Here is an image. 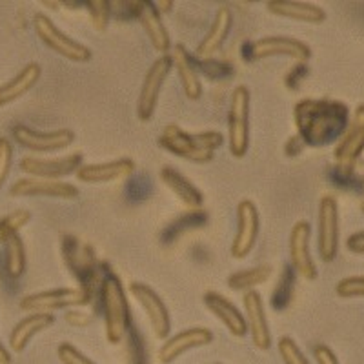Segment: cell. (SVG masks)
<instances>
[{
    "mask_svg": "<svg viewBox=\"0 0 364 364\" xmlns=\"http://www.w3.org/2000/svg\"><path fill=\"white\" fill-rule=\"evenodd\" d=\"M350 109L341 100L302 99L295 104L294 120L297 136L304 146H328L339 141L350 124Z\"/></svg>",
    "mask_w": 364,
    "mask_h": 364,
    "instance_id": "cell-1",
    "label": "cell"
},
{
    "mask_svg": "<svg viewBox=\"0 0 364 364\" xmlns=\"http://www.w3.org/2000/svg\"><path fill=\"white\" fill-rule=\"evenodd\" d=\"M224 144L220 132H184L178 124H168L159 136V146L171 155L195 164H208L213 161L215 151Z\"/></svg>",
    "mask_w": 364,
    "mask_h": 364,
    "instance_id": "cell-2",
    "label": "cell"
},
{
    "mask_svg": "<svg viewBox=\"0 0 364 364\" xmlns=\"http://www.w3.org/2000/svg\"><path fill=\"white\" fill-rule=\"evenodd\" d=\"M100 310L104 317L106 341L113 346L126 339L129 330V304L126 290L115 273L109 272L99 288Z\"/></svg>",
    "mask_w": 364,
    "mask_h": 364,
    "instance_id": "cell-3",
    "label": "cell"
},
{
    "mask_svg": "<svg viewBox=\"0 0 364 364\" xmlns=\"http://www.w3.org/2000/svg\"><path fill=\"white\" fill-rule=\"evenodd\" d=\"M63 257L66 268L79 279L80 288H86L93 295H95L97 284L100 288L104 277L112 272L104 262H99L90 245L82 242L75 235L63 237Z\"/></svg>",
    "mask_w": 364,
    "mask_h": 364,
    "instance_id": "cell-4",
    "label": "cell"
},
{
    "mask_svg": "<svg viewBox=\"0 0 364 364\" xmlns=\"http://www.w3.org/2000/svg\"><path fill=\"white\" fill-rule=\"evenodd\" d=\"M250 90L239 84L232 91L230 109H228V149L235 159L248 154L250 146Z\"/></svg>",
    "mask_w": 364,
    "mask_h": 364,
    "instance_id": "cell-5",
    "label": "cell"
},
{
    "mask_svg": "<svg viewBox=\"0 0 364 364\" xmlns=\"http://www.w3.org/2000/svg\"><path fill=\"white\" fill-rule=\"evenodd\" d=\"M93 301V294L86 288H55V290L37 291L21 299L18 306L24 311H42L53 314L58 310H71V308H84Z\"/></svg>",
    "mask_w": 364,
    "mask_h": 364,
    "instance_id": "cell-6",
    "label": "cell"
},
{
    "mask_svg": "<svg viewBox=\"0 0 364 364\" xmlns=\"http://www.w3.org/2000/svg\"><path fill=\"white\" fill-rule=\"evenodd\" d=\"M33 29L38 41L48 46L53 53L68 58L71 63H87L91 60L93 53L82 42L75 41L70 35H66L63 29H58L50 17L42 13H37L33 17Z\"/></svg>",
    "mask_w": 364,
    "mask_h": 364,
    "instance_id": "cell-7",
    "label": "cell"
},
{
    "mask_svg": "<svg viewBox=\"0 0 364 364\" xmlns=\"http://www.w3.org/2000/svg\"><path fill=\"white\" fill-rule=\"evenodd\" d=\"M364 154V104H359L353 112L346 132L337 141L333 161L343 177H350L355 170L357 161Z\"/></svg>",
    "mask_w": 364,
    "mask_h": 364,
    "instance_id": "cell-8",
    "label": "cell"
},
{
    "mask_svg": "<svg viewBox=\"0 0 364 364\" xmlns=\"http://www.w3.org/2000/svg\"><path fill=\"white\" fill-rule=\"evenodd\" d=\"M317 252L323 262H333L339 252V204L331 195L318 200Z\"/></svg>",
    "mask_w": 364,
    "mask_h": 364,
    "instance_id": "cell-9",
    "label": "cell"
},
{
    "mask_svg": "<svg viewBox=\"0 0 364 364\" xmlns=\"http://www.w3.org/2000/svg\"><path fill=\"white\" fill-rule=\"evenodd\" d=\"M171 70H173V64H171L170 55H161L146 71L141 91H139V97H136V117H139V120L148 122L154 117L162 86H164L166 79L170 77Z\"/></svg>",
    "mask_w": 364,
    "mask_h": 364,
    "instance_id": "cell-10",
    "label": "cell"
},
{
    "mask_svg": "<svg viewBox=\"0 0 364 364\" xmlns=\"http://www.w3.org/2000/svg\"><path fill=\"white\" fill-rule=\"evenodd\" d=\"M128 290L132 294V297L144 310L155 339H168L171 330V315L168 306L164 304V301L161 299V295L151 286L144 284V282H132Z\"/></svg>",
    "mask_w": 364,
    "mask_h": 364,
    "instance_id": "cell-11",
    "label": "cell"
},
{
    "mask_svg": "<svg viewBox=\"0 0 364 364\" xmlns=\"http://www.w3.org/2000/svg\"><path fill=\"white\" fill-rule=\"evenodd\" d=\"M248 53L252 60H264L269 57H288L295 63L306 64L311 58V48L299 38L273 35V37H262L259 41L250 42Z\"/></svg>",
    "mask_w": 364,
    "mask_h": 364,
    "instance_id": "cell-12",
    "label": "cell"
},
{
    "mask_svg": "<svg viewBox=\"0 0 364 364\" xmlns=\"http://www.w3.org/2000/svg\"><path fill=\"white\" fill-rule=\"evenodd\" d=\"M13 141L22 148L35 154H53L66 149L75 142V133L68 128L53 129V132H38L29 126L17 124L11 129Z\"/></svg>",
    "mask_w": 364,
    "mask_h": 364,
    "instance_id": "cell-13",
    "label": "cell"
},
{
    "mask_svg": "<svg viewBox=\"0 0 364 364\" xmlns=\"http://www.w3.org/2000/svg\"><path fill=\"white\" fill-rule=\"evenodd\" d=\"M259 230H261V217L255 203L250 199L240 200L237 204V232L230 248L233 259H246L253 252L259 239Z\"/></svg>",
    "mask_w": 364,
    "mask_h": 364,
    "instance_id": "cell-14",
    "label": "cell"
},
{
    "mask_svg": "<svg viewBox=\"0 0 364 364\" xmlns=\"http://www.w3.org/2000/svg\"><path fill=\"white\" fill-rule=\"evenodd\" d=\"M84 164V157L80 151L63 155V157H24L21 161V170L28 177L37 178H53L63 181L71 173H77L80 166Z\"/></svg>",
    "mask_w": 364,
    "mask_h": 364,
    "instance_id": "cell-15",
    "label": "cell"
},
{
    "mask_svg": "<svg viewBox=\"0 0 364 364\" xmlns=\"http://www.w3.org/2000/svg\"><path fill=\"white\" fill-rule=\"evenodd\" d=\"M311 226L308 220H297L290 232V266L294 268L295 275L304 281H315L317 279V266L310 252Z\"/></svg>",
    "mask_w": 364,
    "mask_h": 364,
    "instance_id": "cell-16",
    "label": "cell"
},
{
    "mask_svg": "<svg viewBox=\"0 0 364 364\" xmlns=\"http://www.w3.org/2000/svg\"><path fill=\"white\" fill-rule=\"evenodd\" d=\"M79 188L71 182L37 177L18 178L9 188V195L15 199H21V197H51V199L75 200L79 197Z\"/></svg>",
    "mask_w": 364,
    "mask_h": 364,
    "instance_id": "cell-17",
    "label": "cell"
},
{
    "mask_svg": "<svg viewBox=\"0 0 364 364\" xmlns=\"http://www.w3.org/2000/svg\"><path fill=\"white\" fill-rule=\"evenodd\" d=\"M132 6L133 18L141 22L146 31V37L149 38L155 51H159L161 55H170L171 48H173L170 31L166 29L164 22H162V15L155 8V2H151V0H136V2H132Z\"/></svg>",
    "mask_w": 364,
    "mask_h": 364,
    "instance_id": "cell-18",
    "label": "cell"
},
{
    "mask_svg": "<svg viewBox=\"0 0 364 364\" xmlns=\"http://www.w3.org/2000/svg\"><path fill=\"white\" fill-rule=\"evenodd\" d=\"M242 306H245L242 315H245L248 333L252 336L253 346L261 352H266L272 348V330H269L261 294L257 290L246 291L242 297Z\"/></svg>",
    "mask_w": 364,
    "mask_h": 364,
    "instance_id": "cell-19",
    "label": "cell"
},
{
    "mask_svg": "<svg viewBox=\"0 0 364 364\" xmlns=\"http://www.w3.org/2000/svg\"><path fill=\"white\" fill-rule=\"evenodd\" d=\"M213 343V331L203 326H193L181 331L177 336L168 337L161 344L157 352V360L161 364H171L195 348H203Z\"/></svg>",
    "mask_w": 364,
    "mask_h": 364,
    "instance_id": "cell-20",
    "label": "cell"
},
{
    "mask_svg": "<svg viewBox=\"0 0 364 364\" xmlns=\"http://www.w3.org/2000/svg\"><path fill=\"white\" fill-rule=\"evenodd\" d=\"M171 64L181 80L182 91L188 100H199L203 95V82H200L199 68H197V58L186 50V46L175 44L171 48Z\"/></svg>",
    "mask_w": 364,
    "mask_h": 364,
    "instance_id": "cell-21",
    "label": "cell"
},
{
    "mask_svg": "<svg viewBox=\"0 0 364 364\" xmlns=\"http://www.w3.org/2000/svg\"><path fill=\"white\" fill-rule=\"evenodd\" d=\"M135 161L129 157L115 159L99 164H82L77 170V178L84 184H108V182L128 178L135 171Z\"/></svg>",
    "mask_w": 364,
    "mask_h": 364,
    "instance_id": "cell-22",
    "label": "cell"
},
{
    "mask_svg": "<svg viewBox=\"0 0 364 364\" xmlns=\"http://www.w3.org/2000/svg\"><path fill=\"white\" fill-rule=\"evenodd\" d=\"M203 301H204V306L208 308V311H210L211 315H215L220 323L224 324V328H226L233 337L242 339V337L248 333V328H246V321L242 311H240L232 301H228L224 295L217 294V291H206Z\"/></svg>",
    "mask_w": 364,
    "mask_h": 364,
    "instance_id": "cell-23",
    "label": "cell"
},
{
    "mask_svg": "<svg viewBox=\"0 0 364 364\" xmlns=\"http://www.w3.org/2000/svg\"><path fill=\"white\" fill-rule=\"evenodd\" d=\"M232 9L228 8V6H220L215 11V17H213V22H211L208 33L204 35V38L199 42L197 50H195V58H197V60L215 58V53L220 51V48H223L224 42H226L228 35L232 31Z\"/></svg>",
    "mask_w": 364,
    "mask_h": 364,
    "instance_id": "cell-24",
    "label": "cell"
},
{
    "mask_svg": "<svg viewBox=\"0 0 364 364\" xmlns=\"http://www.w3.org/2000/svg\"><path fill=\"white\" fill-rule=\"evenodd\" d=\"M266 8L275 17L288 21L304 22V24H323L326 21V11L321 6L311 2H297V0H269Z\"/></svg>",
    "mask_w": 364,
    "mask_h": 364,
    "instance_id": "cell-25",
    "label": "cell"
},
{
    "mask_svg": "<svg viewBox=\"0 0 364 364\" xmlns=\"http://www.w3.org/2000/svg\"><path fill=\"white\" fill-rule=\"evenodd\" d=\"M159 177H161L162 184H164V186L184 204V206L190 208L191 211L203 208V191L195 186L193 182H191L186 175L181 173V171L175 170V168H171V166H164L161 170V173H159Z\"/></svg>",
    "mask_w": 364,
    "mask_h": 364,
    "instance_id": "cell-26",
    "label": "cell"
},
{
    "mask_svg": "<svg viewBox=\"0 0 364 364\" xmlns=\"http://www.w3.org/2000/svg\"><path fill=\"white\" fill-rule=\"evenodd\" d=\"M55 324L53 314H42V311H35V314L28 315L22 321L15 324V328L9 333V350L15 353H22L28 348L29 341L33 339L37 333L48 330Z\"/></svg>",
    "mask_w": 364,
    "mask_h": 364,
    "instance_id": "cell-27",
    "label": "cell"
},
{
    "mask_svg": "<svg viewBox=\"0 0 364 364\" xmlns=\"http://www.w3.org/2000/svg\"><path fill=\"white\" fill-rule=\"evenodd\" d=\"M41 75L42 68L37 63H29L11 80L2 84L0 86V108H4L8 104L15 102L21 97H24L26 93H29L41 80Z\"/></svg>",
    "mask_w": 364,
    "mask_h": 364,
    "instance_id": "cell-28",
    "label": "cell"
},
{
    "mask_svg": "<svg viewBox=\"0 0 364 364\" xmlns=\"http://www.w3.org/2000/svg\"><path fill=\"white\" fill-rule=\"evenodd\" d=\"M272 277V266L269 264H261L255 266V268H246L239 269V272L232 273L228 277V286L235 291H252L255 290L257 286L268 282V279Z\"/></svg>",
    "mask_w": 364,
    "mask_h": 364,
    "instance_id": "cell-29",
    "label": "cell"
},
{
    "mask_svg": "<svg viewBox=\"0 0 364 364\" xmlns=\"http://www.w3.org/2000/svg\"><path fill=\"white\" fill-rule=\"evenodd\" d=\"M4 248V272L9 279L17 281L26 272V246L21 235H13Z\"/></svg>",
    "mask_w": 364,
    "mask_h": 364,
    "instance_id": "cell-30",
    "label": "cell"
},
{
    "mask_svg": "<svg viewBox=\"0 0 364 364\" xmlns=\"http://www.w3.org/2000/svg\"><path fill=\"white\" fill-rule=\"evenodd\" d=\"M295 272L291 266H284L281 277H279L277 284L272 291V299H269V304L275 311H282L290 306L291 297H294V288H295Z\"/></svg>",
    "mask_w": 364,
    "mask_h": 364,
    "instance_id": "cell-31",
    "label": "cell"
},
{
    "mask_svg": "<svg viewBox=\"0 0 364 364\" xmlns=\"http://www.w3.org/2000/svg\"><path fill=\"white\" fill-rule=\"evenodd\" d=\"M31 220V211L15 210L0 219V245H6L13 235H18L22 228Z\"/></svg>",
    "mask_w": 364,
    "mask_h": 364,
    "instance_id": "cell-32",
    "label": "cell"
},
{
    "mask_svg": "<svg viewBox=\"0 0 364 364\" xmlns=\"http://www.w3.org/2000/svg\"><path fill=\"white\" fill-rule=\"evenodd\" d=\"M84 6L90 13L93 29L95 31H106L109 22H112V2H108V0H87Z\"/></svg>",
    "mask_w": 364,
    "mask_h": 364,
    "instance_id": "cell-33",
    "label": "cell"
},
{
    "mask_svg": "<svg viewBox=\"0 0 364 364\" xmlns=\"http://www.w3.org/2000/svg\"><path fill=\"white\" fill-rule=\"evenodd\" d=\"M279 355H281L282 363L284 364H310V360L306 359V355L302 353V350L299 348V344L295 343L291 337L284 336L279 339L277 343Z\"/></svg>",
    "mask_w": 364,
    "mask_h": 364,
    "instance_id": "cell-34",
    "label": "cell"
},
{
    "mask_svg": "<svg viewBox=\"0 0 364 364\" xmlns=\"http://www.w3.org/2000/svg\"><path fill=\"white\" fill-rule=\"evenodd\" d=\"M197 68H199V73L203 71L210 80H223L233 73L232 64L217 60V58H204V60H197Z\"/></svg>",
    "mask_w": 364,
    "mask_h": 364,
    "instance_id": "cell-35",
    "label": "cell"
},
{
    "mask_svg": "<svg viewBox=\"0 0 364 364\" xmlns=\"http://www.w3.org/2000/svg\"><path fill=\"white\" fill-rule=\"evenodd\" d=\"M336 294L343 299L364 297V275H352L337 282Z\"/></svg>",
    "mask_w": 364,
    "mask_h": 364,
    "instance_id": "cell-36",
    "label": "cell"
},
{
    "mask_svg": "<svg viewBox=\"0 0 364 364\" xmlns=\"http://www.w3.org/2000/svg\"><path fill=\"white\" fill-rule=\"evenodd\" d=\"M57 357L63 364H97V363H93L90 357L84 355L80 350H77V348H75L73 344H70V343L58 344Z\"/></svg>",
    "mask_w": 364,
    "mask_h": 364,
    "instance_id": "cell-37",
    "label": "cell"
},
{
    "mask_svg": "<svg viewBox=\"0 0 364 364\" xmlns=\"http://www.w3.org/2000/svg\"><path fill=\"white\" fill-rule=\"evenodd\" d=\"M13 166V146L9 139L0 136V190L4 186V182L8 181L9 171Z\"/></svg>",
    "mask_w": 364,
    "mask_h": 364,
    "instance_id": "cell-38",
    "label": "cell"
},
{
    "mask_svg": "<svg viewBox=\"0 0 364 364\" xmlns=\"http://www.w3.org/2000/svg\"><path fill=\"white\" fill-rule=\"evenodd\" d=\"M64 318H66V323L73 328H86L93 323V315L80 310V308H71V310H66Z\"/></svg>",
    "mask_w": 364,
    "mask_h": 364,
    "instance_id": "cell-39",
    "label": "cell"
},
{
    "mask_svg": "<svg viewBox=\"0 0 364 364\" xmlns=\"http://www.w3.org/2000/svg\"><path fill=\"white\" fill-rule=\"evenodd\" d=\"M314 357L317 364H339L336 352L330 346H326V344H317L314 348Z\"/></svg>",
    "mask_w": 364,
    "mask_h": 364,
    "instance_id": "cell-40",
    "label": "cell"
},
{
    "mask_svg": "<svg viewBox=\"0 0 364 364\" xmlns=\"http://www.w3.org/2000/svg\"><path fill=\"white\" fill-rule=\"evenodd\" d=\"M346 248L355 255H364V230L348 237Z\"/></svg>",
    "mask_w": 364,
    "mask_h": 364,
    "instance_id": "cell-41",
    "label": "cell"
},
{
    "mask_svg": "<svg viewBox=\"0 0 364 364\" xmlns=\"http://www.w3.org/2000/svg\"><path fill=\"white\" fill-rule=\"evenodd\" d=\"M302 148H304V142H302L297 135L290 136L288 142L284 144V154L288 155V157H295V155L301 154Z\"/></svg>",
    "mask_w": 364,
    "mask_h": 364,
    "instance_id": "cell-42",
    "label": "cell"
},
{
    "mask_svg": "<svg viewBox=\"0 0 364 364\" xmlns=\"http://www.w3.org/2000/svg\"><path fill=\"white\" fill-rule=\"evenodd\" d=\"M155 8H157V11L162 15V13L171 11V8H173V2H171V0H157V2H155Z\"/></svg>",
    "mask_w": 364,
    "mask_h": 364,
    "instance_id": "cell-43",
    "label": "cell"
},
{
    "mask_svg": "<svg viewBox=\"0 0 364 364\" xmlns=\"http://www.w3.org/2000/svg\"><path fill=\"white\" fill-rule=\"evenodd\" d=\"M0 364H11V355L2 343H0Z\"/></svg>",
    "mask_w": 364,
    "mask_h": 364,
    "instance_id": "cell-44",
    "label": "cell"
},
{
    "mask_svg": "<svg viewBox=\"0 0 364 364\" xmlns=\"http://www.w3.org/2000/svg\"><path fill=\"white\" fill-rule=\"evenodd\" d=\"M360 211H363V217H364V200L360 203Z\"/></svg>",
    "mask_w": 364,
    "mask_h": 364,
    "instance_id": "cell-45",
    "label": "cell"
},
{
    "mask_svg": "<svg viewBox=\"0 0 364 364\" xmlns=\"http://www.w3.org/2000/svg\"><path fill=\"white\" fill-rule=\"evenodd\" d=\"M360 186H363V190H364V177L360 178Z\"/></svg>",
    "mask_w": 364,
    "mask_h": 364,
    "instance_id": "cell-46",
    "label": "cell"
},
{
    "mask_svg": "<svg viewBox=\"0 0 364 364\" xmlns=\"http://www.w3.org/2000/svg\"><path fill=\"white\" fill-rule=\"evenodd\" d=\"M217 364H220V363H217Z\"/></svg>",
    "mask_w": 364,
    "mask_h": 364,
    "instance_id": "cell-47",
    "label": "cell"
}]
</instances>
